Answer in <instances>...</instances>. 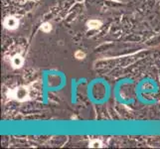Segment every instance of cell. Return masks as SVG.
I'll return each mask as SVG.
<instances>
[{"label":"cell","instance_id":"cell-1","mask_svg":"<svg viewBox=\"0 0 160 149\" xmlns=\"http://www.w3.org/2000/svg\"><path fill=\"white\" fill-rule=\"evenodd\" d=\"M29 96V91L25 87H19L14 89L13 92V96L17 100L23 101L28 97Z\"/></svg>","mask_w":160,"mask_h":149},{"label":"cell","instance_id":"cell-2","mask_svg":"<svg viewBox=\"0 0 160 149\" xmlns=\"http://www.w3.org/2000/svg\"><path fill=\"white\" fill-rule=\"evenodd\" d=\"M4 25L7 29H10V30H13L15 28H17L18 26V20L15 18L13 16H9L7 17L4 21Z\"/></svg>","mask_w":160,"mask_h":149},{"label":"cell","instance_id":"cell-3","mask_svg":"<svg viewBox=\"0 0 160 149\" xmlns=\"http://www.w3.org/2000/svg\"><path fill=\"white\" fill-rule=\"evenodd\" d=\"M12 65L14 68H21L23 66V58L20 55H15L12 58Z\"/></svg>","mask_w":160,"mask_h":149},{"label":"cell","instance_id":"cell-4","mask_svg":"<svg viewBox=\"0 0 160 149\" xmlns=\"http://www.w3.org/2000/svg\"><path fill=\"white\" fill-rule=\"evenodd\" d=\"M88 26L91 29H98L102 26V23L98 20H91L89 23H88Z\"/></svg>","mask_w":160,"mask_h":149},{"label":"cell","instance_id":"cell-5","mask_svg":"<svg viewBox=\"0 0 160 149\" xmlns=\"http://www.w3.org/2000/svg\"><path fill=\"white\" fill-rule=\"evenodd\" d=\"M41 30L43 32H46V33H48V32H50L52 30V26H51V24L50 23H43L42 24V26H41Z\"/></svg>","mask_w":160,"mask_h":149},{"label":"cell","instance_id":"cell-6","mask_svg":"<svg viewBox=\"0 0 160 149\" xmlns=\"http://www.w3.org/2000/svg\"><path fill=\"white\" fill-rule=\"evenodd\" d=\"M90 146L92 148H100L103 147V143L100 141V140H92L90 143Z\"/></svg>","mask_w":160,"mask_h":149},{"label":"cell","instance_id":"cell-7","mask_svg":"<svg viewBox=\"0 0 160 149\" xmlns=\"http://www.w3.org/2000/svg\"><path fill=\"white\" fill-rule=\"evenodd\" d=\"M75 56H76V58H77V59L82 60V59H84L86 57V54L84 52H82V51H78V52L75 54Z\"/></svg>","mask_w":160,"mask_h":149}]
</instances>
